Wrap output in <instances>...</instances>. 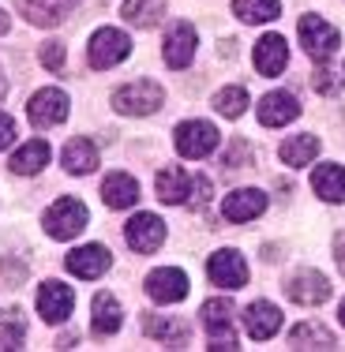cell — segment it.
Returning <instances> with one entry per match:
<instances>
[{"mask_svg": "<svg viewBox=\"0 0 345 352\" xmlns=\"http://www.w3.org/2000/svg\"><path fill=\"white\" fill-rule=\"evenodd\" d=\"M196 45H199V34L191 23H173L169 34H165V64L169 68H188L196 60Z\"/></svg>", "mask_w": 345, "mask_h": 352, "instance_id": "obj_12", "label": "cell"}, {"mask_svg": "<svg viewBox=\"0 0 345 352\" xmlns=\"http://www.w3.org/2000/svg\"><path fill=\"white\" fill-rule=\"evenodd\" d=\"M338 318H342V326H345V300H342V311H338Z\"/></svg>", "mask_w": 345, "mask_h": 352, "instance_id": "obj_41", "label": "cell"}, {"mask_svg": "<svg viewBox=\"0 0 345 352\" xmlns=\"http://www.w3.org/2000/svg\"><path fill=\"white\" fill-rule=\"evenodd\" d=\"M94 165H98V150H94V142L90 139H72L68 146H64V169L68 173H94Z\"/></svg>", "mask_w": 345, "mask_h": 352, "instance_id": "obj_29", "label": "cell"}, {"mask_svg": "<svg viewBox=\"0 0 345 352\" xmlns=\"http://www.w3.org/2000/svg\"><path fill=\"white\" fill-rule=\"evenodd\" d=\"M207 274L218 289H244L248 285V263H244L240 251H214L207 263Z\"/></svg>", "mask_w": 345, "mask_h": 352, "instance_id": "obj_10", "label": "cell"}, {"mask_svg": "<svg viewBox=\"0 0 345 352\" xmlns=\"http://www.w3.org/2000/svg\"><path fill=\"white\" fill-rule=\"evenodd\" d=\"M23 311H15V307H8L4 311V326H0V349H19V341H23Z\"/></svg>", "mask_w": 345, "mask_h": 352, "instance_id": "obj_32", "label": "cell"}, {"mask_svg": "<svg viewBox=\"0 0 345 352\" xmlns=\"http://www.w3.org/2000/svg\"><path fill=\"white\" fill-rule=\"evenodd\" d=\"M49 157H53L49 142L45 139H30V142H23V146L15 150L8 165H12V173H19V176H34L49 165Z\"/></svg>", "mask_w": 345, "mask_h": 352, "instance_id": "obj_21", "label": "cell"}, {"mask_svg": "<svg viewBox=\"0 0 345 352\" xmlns=\"http://www.w3.org/2000/svg\"><path fill=\"white\" fill-rule=\"evenodd\" d=\"M251 157H255V154H251L248 142H244V139H233V146L222 154V165H225V173H229V169H248Z\"/></svg>", "mask_w": 345, "mask_h": 352, "instance_id": "obj_33", "label": "cell"}, {"mask_svg": "<svg viewBox=\"0 0 345 352\" xmlns=\"http://www.w3.org/2000/svg\"><path fill=\"white\" fill-rule=\"evenodd\" d=\"M311 87H315L319 94H338V90H342V75L323 64V68L315 72V79H311Z\"/></svg>", "mask_w": 345, "mask_h": 352, "instance_id": "obj_34", "label": "cell"}, {"mask_svg": "<svg viewBox=\"0 0 345 352\" xmlns=\"http://www.w3.org/2000/svg\"><path fill=\"white\" fill-rule=\"evenodd\" d=\"M285 296L293 300V304H300V307H319V304H326L331 300V281L323 278L319 270H297L293 278H285Z\"/></svg>", "mask_w": 345, "mask_h": 352, "instance_id": "obj_5", "label": "cell"}, {"mask_svg": "<svg viewBox=\"0 0 345 352\" xmlns=\"http://www.w3.org/2000/svg\"><path fill=\"white\" fill-rule=\"evenodd\" d=\"M266 210V195L259 188H240V191H229L225 195V203H222V214H225V221H255L259 214Z\"/></svg>", "mask_w": 345, "mask_h": 352, "instance_id": "obj_14", "label": "cell"}, {"mask_svg": "<svg viewBox=\"0 0 345 352\" xmlns=\"http://www.w3.org/2000/svg\"><path fill=\"white\" fill-rule=\"evenodd\" d=\"M15 142V120L8 113H0V150H8Z\"/></svg>", "mask_w": 345, "mask_h": 352, "instance_id": "obj_37", "label": "cell"}, {"mask_svg": "<svg viewBox=\"0 0 345 352\" xmlns=\"http://www.w3.org/2000/svg\"><path fill=\"white\" fill-rule=\"evenodd\" d=\"M319 154V139L315 135H289L282 142V162L289 169H300V165H311Z\"/></svg>", "mask_w": 345, "mask_h": 352, "instance_id": "obj_26", "label": "cell"}, {"mask_svg": "<svg viewBox=\"0 0 345 352\" xmlns=\"http://www.w3.org/2000/svg\"><path fill=\"white\" fill-rule=\"evenodd\" d=\"M289 349H334V333L319 322H300L289 330Z\"/></svg>", "mask_w": 345, "mask_h": 352, "instance_id": "obj_28", "label": "cell"}, {"mask_svg": "<svg viewBox=\"0 0 345 352\" xmlns=\"http://www.w3.org/2000/svg\"><path fill=\"white\" fill-rule=\"evenodd\" d=\"M147 296L154 300V304H180V300L188 296V278H184V270H176V266L154 270L147 278Z\"/></svg>", "mask_w": 345, "mask_h": 352, "instance_id": "obj_11", "label": "cell"}, {"mask_svg": "<svg viewBox=\"0 0 345 352\" xmlns=\"http://www.w3.org/2000/svg\"><path fill=\"white\" fill-rule=\"evenodd\" d=\"M143 330H147V338H158V341H165V345H173V349H184V345H188V326H184L180 318L147 315Z\"/></svg>", "mask_w": 345, "mask_h": 352, "instance_id": "obj_24", "label": "cell"}, {"mask_svg": "<svg viewBox=\"0 0 345 352\" xmlns=\"http://www.w3.org/2000/svg\"><path fill=\"white\" fill-rule=\"evenodd\" d=\"M87 221H90L87 206H83L79 199H72V195L56 199V203L45 210V232H49L53 240H72V236H79V232L87 229Z\"/></svg>", "mask_w": 345, "mask_h": 352, "instance_id": "obj_3", "label": "cell"}, {"mask_svg": "<svg viewBox=\"0 0 345 352\" xmlns=\"http://www.w3.org/2000/svg\"><path fill=\"white\" fill-rule=\"evenodd\" d=\"M199 318H203V330H207V349H214V352L240 349L237 330H233V304L229 300H207L199 307Z\"/></svg>", "mask_w": 345, "mask_h": 352, "instance_id": "obj_1", "label": "cell"}, {"mask_svg": "<svg viewBox=\"0 0 345 352\" xmlns=\"http://www.w3.org/2000/svg\"><path fill=\"white\" fill-rule=\"evenodd\" d=\"M214 109L222 116H229V120H237V116L248 109V90L244 87H225V90H218L214 94Z\"/></svg>", "mask_w": 345, "mask_h": 352, "instance_id": "obj_31", "label": "cell"}, {"mask_svg": "<svg viewBox=\"0 0 345 352\" xmlns=\"http://www.w3.org/2000/svg\"><path fill=\"white\" fill-rule=\"evenodd\" d=\"M300 45H304V53L311 56V60L326 64L334 53H338L342 38H338V30H334L326 19H319V15H304V19H300Z\"/></svg>", "mask_w": 345, "mask_h": 352, "instance_id": "obj_4", "label": "cell"}, {"mask_svg": "<svg viewBox=\"0 0 345 352\" xmlns=\"http://www.w3.org/2000/svg\"><path fill=\"white\" fill-rule=\"evenodd\" d=\"M38 56H41V64H45L49 72H61L64 68V45H61V41H45Z\"/></svg>", "mask_w": 345, "mask_h": 352, "instance_id": "obj_35", "label": "cell"}, {"mask_svg": "<svg viewBox=\"0 0 345 352\" xmlns=\"http://www.w3.org/2000/svg\"><path fill=\"white\" fill-rule=\"evenodd\" d=\"M27 113H30V124H34V128H56V124L68 120V94L56 90V87H45L30 98Z\"/></svg>", "mask_w": 345, "mask_h": 352, "instance_id": "obj_9", "label": "cell"}, {"mask_svg": "<svg viewBox=\"0 0 345 352\" xmlns=\"http://www.w3.org/2000/svg\"><path fill=\"white\" fill-rule=\"evenodd\" d=\"M191 184H196V176H188L184 169L169 165V169L158 173V199H162V203H169V206H180V203H188Z\"/></svg>", "mask_w": 345, "mask_h": 352, "instance_id": "obj_22", "label": "cell"}, {"mask_svg": "<svg viewBox=\"0 0 345 352\" xmlns=\"http://www.w3.org/2000/svg\"><path fill=\"white\" fill-rule=\"evenodd\" d=\"M132 53V38L124 34V30L116 27H102L94 38H90V64L94 68H113V64H121L124 56Z\"/></svg>", "mask_w": 345, "mask_h": 352, "instance_id": "obj_7", "label": "cell"}, {"mask_svg": "<svg viewBox=\"0 0 345 352\" xmlns=\"http://www.w3.org/2000/svg\"><path fill=\"white\" fill-rule=\"evenodd\" d=\"M244 330L255 341H266L282 330V311L271 304V300H255V304L244 307Z\"/></svg>", "mask_w": 345, "mask_h": 352, "instance_id": "obj_18", "label": "cell"}, {"mask_svg": "<svg viewBox=\"0 0 345 352\" xmlns=\"http://www.w3.org/2000/svg\"><path fill=\"white\" fill-rule=\"evenodd\" d=\"M23 278H27L23 263H12V258H4V263H0V285H8V289H12V285H19Z\"/></svg>", "mask_w": 345, "mask_h": 352, "instance_id": "obj_36", "label": "cell"}, {"mask_svg": "<svg viewBox=\"0 0 345 352\" xmlns=\"http://www.w3.org/2000/svg\"><path fill=\"white\" fill-rule=\"evenodd\" d=\"M4 90H8V82H4V75H0V98H4Z\"/></svg>", "mask_w": 345, "mask_h": 352, "instance_id": "obj_40", "label": "cell"}, {"mask_svg": "<svg viewBox=\"0 0 345 352\" xmlns=\"http://www.w3.org/2000/svg\"><path fill=\"white\" fill-rule=\"evenodd\" d=\"M72 304H75V292L64 281H45L38 289V315L45 318V322H53V326L72 315Z\"/></svg>", "mask_w": 345, "mask_h": 352, "instance_id": "obj_13", "label": "cell"}, {"mask_svg": "<svg viewBox=\"0 0 345 352\" xmlns=\"http://www.w3.org/2000/svg\"><path fill=\"white\" fill-rule=\"evenodd\" d=\"M15 4L34 27H56V23H64L75 12L79 0H15Z\"/></svg>", "mask_w": 345, "mask_h": 352, "instance_id": "obj_17", "label": "cell"}, {"mask_svg": "<svg viewBox=\"0 0 345 352\" xmlns=\"http://www.w3.org/2000/svg\"><path fill=\"white\" fill-rule=\"evenodd\" d=\"M300 116V102L289 94V90H274L259 102V124L263 128H285L289 120Z\"/></svg>", "mask_w": 345, "mask_h": 352, "instance_id": "obj_15", "label": "cell"}, {"mask_svg": "<svg viewBox=\"0 0 345 352\" xmlns=\"http://www.w3.org/2000/svg\"><path fill=\"white\" fill-rule=\"evenodd\" d=\"M285 64H289V45H285V38L282 34L259 38V45H255V68H259V75L274 79V75L285 72Z\"/></svg>", "mask_w": 345, "mask_h": 352, "instance_id": "obj_19", "label": "cell"}, {"mask_svg": "<svg viewBox=\"0 0 345 352\" xmlns=\"http://www.w3.org/2000/svg\"><path fill=\"white\" fill-rule=\"evenodd\" d=\"M124 322L121 315V304H116V296H109V292H98L94 296V318H90V326H94L98 338H109V333H116Z\"/></svg>", "mask_w": 345, "mask_h": 352, "instance_id": "obj_25", "label": "cell"}, {"mask_svg": "<svg viewBox=\"0 0 345 352\" xmlns=\"http://www.w3.org/2000/svg\"><path fill=\"white\" fill-rule=\"evenodd\" d=\"M102 199L109 210H128V206L139 203V180L128 173H109L102 184Z\"/></svg>", "mask_w": 345, "mask_h": 352, "instance_id": "obj_20", "label": "cell"}, {"mask_svg": "<svg viewBox=\"0 0 345 352\" xmlns=\"http://www.w3.org/2000/svg\"><path fill=\"white\" fill-rule=\"evenodd\" d=\"M334 258H338V266H342V274H345V229L338 232V240H334Z\"/></svg>", "mask_w": 345, "mask_h": 352, "instance_id": "obj_38", "label": "cell"}, {"mask_svg": "<svg viewBox=\"0 0 345 352\" xmlns=\"http://www.w3.org/2000/svg\"><path fill=\"white\" fill-rule=\"evenodd\" d=\"M162 15H165V0H124V19L139 30L158 27Z\"/></svg>", "mask_w": 345, "mask_h": 352, "instance_id": "obj_27", "label": "cell"}, {"mask_svg": "<svg viewBox=\"0 0 345 352\" xmlns=\"http://www.w3.org/2000/svg\"><path fill=\"white\" fill-rule=\"evenodd\" d=\"M165 102V90L158 87V82L150 79H139V82H128V87H121L113 94V109L124 116H150L158 113Z\"/></svg>", "mask_w": 345, "mask_h": 352, "instance_id": "obj_2", "label": "cell"}, {"mask_svg": "<svg viewBox=\"0 0 345 352\" xmlns=\"http://www.w3.org/2000/svg\"><path fill=\"white\" fill-rule=\"evenodd\" d=\"M8 27H12V23H8V15H4V12H0V38H4V34H8Z\"/></svg>", "mask_w": 345, "mask_h": 352, "instance_id": "obj_39", "label": "cell"}, {"mask_svg": "<svg viewBox=\"0 0 345 352\" xmlns=\"http://www.w3.org/2000/svg\"><path fill=\"white\" fill-rule=\"evenodd\" d=\"M311 188L326 203H345V165H319L311 173Z\"/></svg>", "mask_w": 345, "mask_h": 352, "instance_id": "obj_23", "label": "cell"}, {"mask_svg": "<svg viewBox=\"0 0 345 352\" xmlns=\"http://www.w3.org/2000/svg\"><path fill=\"white\" fill-rule=\"evenodd\" d=\"M109 251L102 244H87V248H75L68 258H64V266L75 274V278H83V281H94V278H102V274L109 270Z\"/></svg>", "mask_w": 345, "mask_h": 352, "instance_id": "obj_16", "label": "cell"}, {"mask_svg": "<svg viewBox=\"0 0 345 352\" xmlns=\"http://www.w3.org/2000/svg\"><path fill=\"white\" fill-rule=\"evenodd\" d=\"M124 240H128L132 251L139 255H150L165 244V221L158 214H136L128 225H124Z\"/></svg>", "mask_w": 345, "mask_h": 352, "instance_id": "obj_8", "label": "cell"}, {"mask_svg": "<svg viewBox=\"0 0 345 352\" xmlns=\"http://www.w3.org/2000/svg\"><path fill=\"white\" fill-rule=\"evenodd\" d=\"M278 12H282L278 0H233V15L244 23H271L278 19Z\"/></svg>", "mask_w": 345, "mask_h": 352, "instance_id": "obj_30", "label": "cell"}, {"mask_svg": "<svg viewBox=\"0 0 345 352\" xmlns=\"http://www.w3.org/2000/svg\"><path fill=\"white\" fill-rule=\"evenodd\" d=\"M176 150H180L184 157H191V162H199V157L214 154L218 146V128L207 120H184L180 128H176Z\"/></svg>", "mask_w": 345, "mask_h": 352, "instance_id": "obj_6", "label": "cell"}]
</instances>
